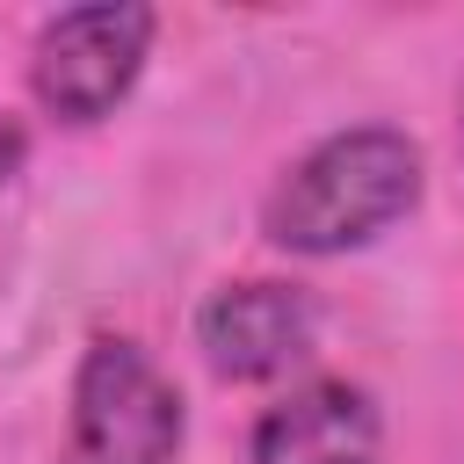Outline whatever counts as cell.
Listing matches in <instances>:
<instances>
[{
	"mask_svg": "<svg viewBox=\"0 0 464 464\" xmlns=\"http://www.w3.org/2000/svg\"><path fill=\"white\" fill-rule=\"evenodd\" d=\"M420 196V152L399 130H341L290 167L268 203V232L297 254H341L406 218Z\"/></svg>",
	"mask_w": 464,
	"mask_h": 464,
	"instance_id": "cell-1",
	"label": "cell"
},
{
	"mask_svg": "<svg viewBox=\"0 0 464 464\" xmlns=\"http://www.w3.org/2000/svg\"><path fill=\"white\" fill-rule=\"evenodd\" d=\"M145 44H152V14L145 7L102 0V7L58 14L44 29V44H36V94H44V109H58L65 123L109 116L130 94V80H138Z\"/></svg>",
	"mask_w": 464,
	"mask_h": 464,
	"instance_id": "cell-3",
	"label": "cell"
},
{
	"mask_svg": "<svg viewBox=\"0 0 464 464\" xmlns=\"http://www.w3.org/2000/svg\"><path fill=\"white\" fill-rule=\"evenodd\" d=\"M246 464H377V413L355 384H304L261 413Z\"/></svg>",
	"mask_w": 464,
	"mask_h": 464,
	"instance_id": "cell-5",
	"label": "cell"
},
{
	"mask_svg": "<svg viewBox=\"0 0 464 464\" xmlns=\"http://www.w3.org/2000/svg\"><path fill=\"white\" fill-rule=\"evenodd\" d=\"M22 160H29V138H22V123H14V116H0V181H7Z\"/></svg>",
	"mask_w": 464,
	"mask_h": 464,
	"instance_id": "cell-6",
	"label": "cell"
},
{
	"mask_svg": "<svg viewBox=\"0 0 464 464\" xmlns=\"http://www.w3.org/2000/svg\"><path fill=\"white\" fill-rule=\"evenodd\" d=\"M210 370L225 377H276L312 348V297L290 283H232L196 319Z\"/></svg>",
	"mask_w": 464,
	"mask_h": 464,
	"instance_id": "cell-4",
	"label": "cell"
},
{
	"mask_svg": "<svg viewBox=\"0 0 464 464\" xmlns=\"http://www.w3.org/2000/svg\"><path fill=\"white\" fill-rule=\"evenodd\" d=\"M181 399L130 341H94L72 384V464H174Z\"/></svg>",
	"mask_w": 464,
	"mask_h": 464,
	"instance_id": "cell-2",
	"label": "cell"
}]
</instances>
